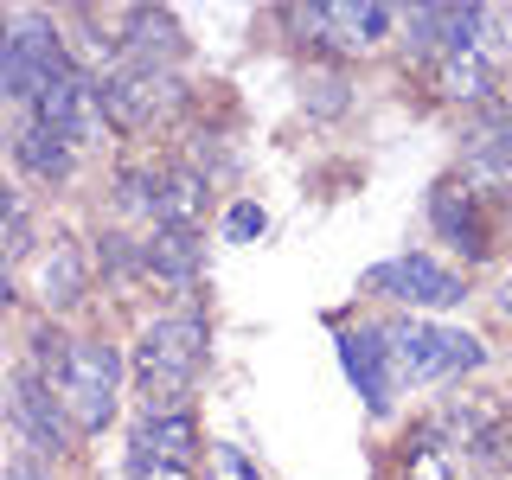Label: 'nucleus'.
<instances>
[{"label":"nucleus","mask_w":512,"mask_h":480,"mask_svg":"<svg viewBox=\"0 0 512 480\" xmlns=\"http://www.w3.org/2000/svg\"><path fill=\"white\" fill-rule=\"evenodd\" d=\"M384 480H512V410L487 391H442L384 448Z\"/></svg>","instance_id":"nucleus-1"},{"label":"nucleus","mask_w":512,"mask_h":480,"mask_svg":"<svg viewBox=\"0 0 512 480\" xmlns=\"http://www.w3.org/2000/svg\"><path fill=\"white\" fill-rule=\"evenodd\" d=\"M212 308L205 301H167L148 308L128 333V378L135 404H199V384L212 372Z\"/></svg>","instance_id":"nucleus-2"},{"label":"nucleus","mask_w":512,"mask_h":480,"mask_svg":"<svg viewBox=\"0 0 512 480\" xmlns=\"http://www.w3.org/2000/svg\"><path fill=\"white\" fill-rule=\"evenodd\" d=\"M52 391L64 397L77 436H84V442H103L109 429L128 423V404H135V378H128V340H116L103 320L77 327L71 346H64V359H58V372H52Z\"/></svg>","instance_id":"nucleus-3"},{"label":"nucleus","mask_w":512,"mask_h":480,"mask_svg":"<svg viewBox=\"0 0 512 480\" xmlns=\"http://www.w3.org/2000/svg\"><path fill=\"white\" fill-rule=\"evenodd\" d=\"M378 320H384V340H391L397 378H404V397L461 391L480 372H493V340L461 327V320H429V314H378Z\"/></svg>","instance_id":"nucleus-4"},{"label":"nucleus","mask_w":512,"mask_h":480,"mask_svg":"<svg viewBox=\"0 0 512 480\" xmlns=\"http://www.w3.org/2000/svg\"><path fill=\"white\" fill-rule=\"evenodd\" d=\"M276 26L288 32L295 52H308V64H359L391 58L397 45V7L391 0H314V7H276Z\"/></svg>","instance_id":"nucleus-5"},{"label":"nucleus","mask_w":512,"mask_h":480,"mask_svg":"<svg viewBox=\"0 0 512 480\" xmlns=\"http://www.w3.org/2000/svg\"><path fill=\"white\" fill-rule=\"evenodd\" d=\"M352 301H359V308H378V314L455 320L474 301V276L455 269L442 250L410 244V250H391V256H378V263H365L359 282H352Z\"/></svg>","instance_id":"nucleus-6"},{"label":"nucleus","mask_w":512,"mask_h":480,"mask_svg":"<svg viewBox=\"0 0 512 480\" xmlns=\"http://www.w3.org/2000/svg\"><path fill=\"white\" fill-rule=\"evenodd\" d=\"M103 84V109L122 148H148L154 135H180V128L205 109L199 84L186 71H148V64H116L96 77Z\"/></svg>","instance_id":"nucleus-7"},{"label":"nucleus","mask_w":512,"mask_h":480,"mask_svg":"<svg viewBox=\"0 0 512 480\" xmlns=\"http://www.w3.org/2000/svg\"><path fill=\"white\" fill-rule=\"evenodd\" d=\"M327 333H333V359H340V378H346V391L359 397L365 423L397 429L404 410H410V397H404V378H397L391 340H384V320L372 308H359V301H346V308L327 314Z\"/></svg>","instance_id":"nucleus-8"},{"label":"nucleus","mask_w":512,"mask_h":480,"mask_svg":"<svg viewBox=\"0 0 512 480\" xmlns=\"http://www.w3.org/2000/svg\"><path fill=\"white\" fill-rule=\"evenodd\" d=\"M0 429H7L13 455H32V461H45V468H58V474L84 468L90 442L77 436L64 397L52 391V378L32 372V365H20V359H13L7 378H0Z\"/></svg>","instance_id":"nucleus-9"},{"label":"nucleus","mask_w":512,"mask_h":480,"mask_svg":"<svg viewBox=\"0 0 512 480\" xmlns=\"http://www.w3.org/2000/svg\"><path fill=\"white\" fill-rule=\"evenodd\" d=\"M71 32L52 7H13V39L0 45V116H32L39 96L71 77Z\"/></svg>","instance_id":"nucleus-10"},{"label":"nucleus","mask_w":512,"mask_h":480,"mask_svg":"<svg viewBox=\"0 0 512 480\" xmlns=\"http://www.w3.org/2000/svg\"><path fill=\"white\" fill-rule=\"evenodd\" d=\"M423 224H429V250H442L455 269H500V237H506V218L493 212L487 199H474L468 186L455 180V173H436L423 192Z\"/></svg>","instance_id":"nucleus-11"},{"label":"nucleus","mask_w":512,"mask_h":480,"mask_svg":"<svg viewBox=\"0 0 512 480\" xmlns=\"http://www.w3.org/2000/svg\"><path fill=\"white\" fill-rule=\"evenodd\" d=\"M20 276H26L32 314L64 320V327H90L96 288H103V282H96V256H90V237L84 231H71V224L52 218V237L39 244V256H32Z\"/></svg>","instance_id":"nucleus-12"},{"label":"nucleus","mask_w":512,"mask_h":480,"mask_svg":"<svg viewBox=\"0 0 512 480\" xmlns=\"http://www.w3.org/2000/svg\"><path fill=\"white\" fill-rule=\"evenodd\" d=\"M205 416L199 404H128L122 423V474H148V468H186L205 474Z\"/></svg>","instance_id":"nucleus-13"},{"label":"nucleus","mask_w":512,"mask_h":480,"mask_svg":"<svg viewBox=\"0 0 512 480\" xmlns=\"http://www.w3.org/2000/svg\"><path fill=\"white\" fill-rule=\"evenodd\" d=\"M448 173L487 199L500 218H512V103H487L474 116H455V154Z\"/></svg>","instance_id":"nucleus-14"},{"label":"nucleus","mask_w":512,"mask_h":480,"mask_svg":"<svg viewBox=\"0 0 512 480\" xmlns=\"http://www.w3.org/2000/svg\"><path fill=\"white\" fill-rule=\"evenodd\" d=\"M0 154H7V173L39 205L52 199V192H71L84 180V154H77L58 128H45L39 116H0Z\"/></svg>","instance_id":"nucleus-15"},{"label":"nucleus","mask_w":512,"mask_h":480,"mask_svg":"<svg viewBox=\"0 0 512 480\" xmlns=\"http://www.w3.org/2000/svg\"><path fill=\"white\" fill-rule=\"evenodd\" d=\"M32 116H39L45 128H58L84 160L90 154H122L116 128H109V109H103V84H96V71H84V64H77L71 77H58V84L39 96Z\"/></svg>","instance_id":"nucleus-16"},{"label":"nucleus","mask_w":512,"mask_h":480,"mask_svg":"<svg viewBox=\"0 0 512 480\" xmlns=\"http://www.w3.org/2000/svg\"><path fill=\"white\" fill-rule=\"evenodd\" d=\"M109 32H116V64H148V71H186L192 39L173 7H109ZM109 64V71H116Z\"/></svg>","instance_id":"nucleus-17"},{"label":"nucleus","mask_w":512,"mask_h":480,"mask_svg":"<svg viewBox=\"0 0 512 480\" xmlns=\"http://www.w3.org/2000/svg\"><path fill=\"white\" fill-rule=\"evenodd\" d=\"M141 263H148V288H167L173 301H199V288L212 282V237L186 224H154L141 231Z\"/></svg>","instance_id":"nucleus-18"},{"label":"nucleus","mask_w":512,"mask_h":480,"mask_svg":"<svg viewBox=\"0 0 512 480\" xmlns=\"http://www.w3.org/2000/svg\"><path fill=\"white\" fill-rule=\"evenodd\" d=\"M154 199H160V154L154 148H122L103 173V224L154 231Z\"/></svg>","instance_id":"nucleus-19"},{"label":"nucleus","mask_w":512,"mask_h":480,"mask_svg":"<svg viewBox=\"0 0 512 480\" xmlns=\"http://www.w3.org/2000/svg\"><path fill=\"white\" fill-rule=\"evenodd\" d=\"M218 212V180L186 160L180 148H160V199H154V224H186L205 231V218Z\"/></svg>","instance_id":"nucleus-20"},{"label":"nucleus","mask_w":512,"mask_h":480,"mask_svg":"<svg viewBox=\"0 0 512 480\" xmlns=\"http://www.w3.org/2000/svg\"><path fill=\"white\" fill-rule=\"evenodd\" d=\"M455 26H461V7H448V0L397 7V45H391V58L404 64L410 77H423L429 64H436L448 45H455Z\"/></svg>","instance_id":"nucleus-21"},{"label":"nucleus","mask_w":512,"mask_h":480,"mask_svg":"<svg viewBox=\"0 0 512 480\" xmlns=\"http://www.w3.org/2000/svg\"><path fill=\"white\" fill-rule=\"evenodd\" d=\"M90 256H96V282L109 295H135L148 288V263H141V231H122V224H96L90 231Z\"/></svg>","instance_id":"nucleus-22"},{"label":"nucleus","mask_w":512,"mask_h":480,"mask_svg":"<svg viewBox=\"0 0 512 480\" xmlns=\"http://www.w3.org/2000/svg\"><path fill=\"white\" fill-rule=\"evenodd\" d=\"M352 71H340V64H308L301 71V109H308L314 122H340L352 116Z\"/></svg>","instance_id":"nucleus-23"},{"label":"nucleus","mask_w":512,"mask_h":480,"mask_svg":"<svg viewBox=\"0 0 512 480\" xmlns=\"http://www.w3.org/2000/svg\"><path fill=\"white\" fill-rule=\"evenodd\" d=\"M71 333H77V327H64V320L26 314V320H20V365H32V372L52 378L58 359H64V346H71Z\"/></svg>","instance_id":"nucleus-24"},{"label":"nucleus","mask_w":512,"mask_h":480,"mask_svg":"<svg viewBox=\"0 0 512 480\" xmlns=\"http://www.w3.org/2000/svg\"><path fill=\"white\" fill-rule=\"evenodd\" d=\"M269 237V205L256 199V192H231V199L218 205V244H263Z\"/></svg>","instance_id":"nucleus-25"},{"label":"nucleus","mask_w":512,"mask_h":480,"mask_svg":"<svg viewBox=\"0 0 512 480\" xmlns=\"http://www.w3.org/2000/svg\"><path fill=\"white\" fill-rule=\"evenodd\" d=\"M205 480H269V474H263V461H256V448L212 442L205 448Z\"/></svg>","instance_id":"nucleus-26"},{"label":"nucleus","mask_w":512,"mask_h":480,"mask_svg":"<svg viewBox=\"0 0 512 480\" xmlns=\"http://www.w3.org/2000/svg\"><path fill=\"white\" fill-rule=\"evenodd\" d=\"M32 205H39V199H32V192H26L20 180H13V173H0V237H7L13 224H20V218L32 212Z\"/></svg>","instance_id":"nucleus-27"},{"label":"nucleus","mask_w":512,"mask_h":480,"mask_svg":"<svg viewBox=\"0 0 512 480\" xmlns=\"http://www.w3.org/2000/svg\"><path fill=\"white\" fill-rule=\"evenodd\" d=\"M13 314H32V301H26V276L0 256V320H13Z\"/></svg>","instance_id":"nucleus-28"},{"label":"nucleus","mask_w":512,"mask_h":480,"mask_svg":"<svg viewBox=\"0 0 512 480\" xmlns=\"http://www.w3.org/2000/svg\"><path fill=\"white\" fill-rule=\"evenodd\" d=\"M0 480H64L58 468H45V461H32V455H0Z\"/></svg>","instance_id":"nucleus-29"},{"label":"nucleus","mask_w":512,"mask_h":480,"mask_svg":"<svg viewBox=\"0 0 512 480\" xmlns=\"http://www.w3.org/2000/svg\"><path fill=\"white\" fill-rule=\"evenodd\" d=\"M487 301H493V314H500V320H512V269L506 263L493 269V295Z\"/></svg>","instance_id":"nucleus-30"},{"label":"nucleus","mask_w":512,"mask_h":480,"mask_svg":"<svg viewBox=\"0 0 512 480\" xmlns=\"http://www.w3.org/2000/svg\"><path fill=\"white\" fill-rule=\"evenodd\" d=\"M7 39H13V13L0 7V45H7Z\"/></svg>","instance_id":"nucleus-31"}]
</instances>
